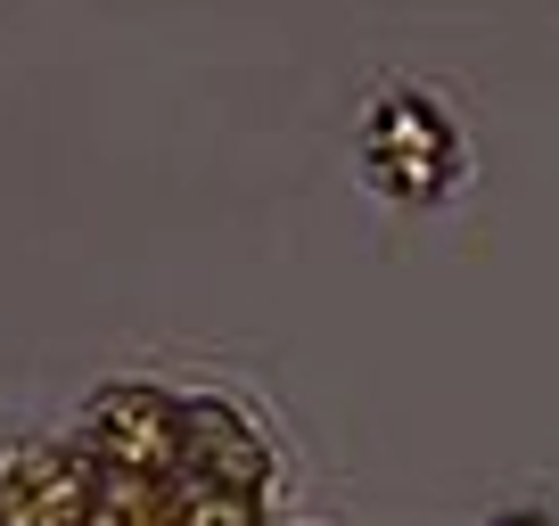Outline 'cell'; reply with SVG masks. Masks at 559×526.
Instances as JSON below:
<instances>
[{
	"mask_svg": "<svg viewBox=\"0 0 559 526\" xmlns=\"http://www.w3.org/2000/svg\"><path fill=\"white\" fill-rule=\"evenodd\" d=\"M493 526H559V518H551V510H502Z\"/></svg>",
	"mask_w": 559,
	"mask_h": 526,
	"instance_id": "2",
	"label": "cell"
},
{
	"mask_svg": "<svg viewBox=\"0 0 559 526\" xmlns=\"http://www.w3.org/2000/svg\"><path fill=\"white\" fill-rule=\"evenodd\" d=\"M354 174H362L370 198L428 214V206H444V198L461 190V174H469V132H461V116L437 99V91L386 83L379 99L362 107V123H354Z\"/></svg>",
	"mask_w": 559,
	"mask_h": 526,
	"instance_id": "1",
	"label": "cell"
}]
</instances>
